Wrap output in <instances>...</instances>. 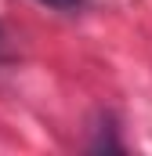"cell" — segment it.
Listing matches in <instances>:
<instances>
[{"label": "cell", "mask_w": 152, "mask_h": 156, "mask_svg": "<svg viewBox=\"0 0 152 156\" xmlns=\"http://www.w3.org/2000/svg\"><path fill=\"white\" fill-rule=\"evenodd\" d=\"M43 4H51V7H58V11H73V7H80V0H43Z\"/></svg>", "instance_id": "1"}, {"label": "cell", "mask_w": 152, "mask_h": 156, "mask_svg": "<svg viewBox=\"0 0 152 156\" xmlns=\"http://www.w3.org/2000/svg\"><path fill=\"white\" fill-rule=\"evenodd\" d=\"M7 55V37H4V29H0V58Z\"/></svg>", "instance_id": "2"}]
</instances>
